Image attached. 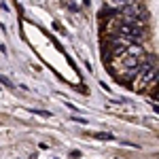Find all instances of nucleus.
Wrapping results in <instances>:
<instances>
[{
	"label": "nucleus",
	"instance_id": "f257e3e1",
	"mask_svg": "<svg viewBox=\"0 0 159 159\" xmlns=\"http://www.w3.org/2000/svg\"><path fill=\"white\" fill-rule=\"evenodd\" d=\"M93 138H102V140H112L115 136L112 134H106V132H96V134H91Z\"/></svg>",
	"mask_w": 159,
	"mask_h": 159
},
{
	"label": "nucleus",
	"instance_id": "f03ea898",
	"mask_svg": "<svg viewBox=\"0 0 159 159\" xmlns=\"http://www.w3.org/2000/svg\"><path fill=\"white\" fill-rule=\"evenodd\" d=\"M34 115H40V117H51V112H45V110H32Z\"/></svg>",
	"mask_w": 159,
	"mask_h": 159
},
{
	"label": "nucleus",
	"instance_id": "20e7f679",
	"mask_svg": "<svg viewBox=\"0 0 159 159\" xmlns=\"http://www.w3.org/2000/svg\"><path fill=\"white\" fill-rule=\"evenodd\" d=\"M0 81H2V83H4L7 87H11V81H9V79H4V76H0Z\"/></svg>",
	"mask_w": 159,
	"mask_h": 159
},
{
	"label": "nucleus",
	"instance_id": "7ed1b4c3",
	"mask_svg": "<svg viewBox=\"0 0 159 159\" xmlns=\"http://www.w3.org/2000/svg\"><path fill=\"white\" fill-rule=\"evenodd\" d=\"M70 157H72V159H79V157H81V151H72V153H70Z\"/></svg>",
	"mask_w": 159,
	"mask_h": 159
}]
</instances>
